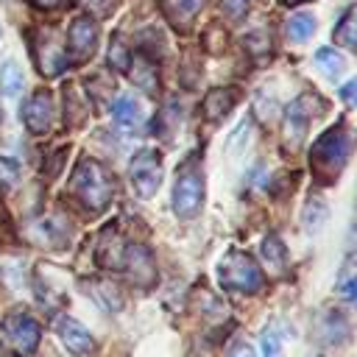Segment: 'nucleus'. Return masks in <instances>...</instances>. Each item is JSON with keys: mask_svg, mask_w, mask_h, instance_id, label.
<instances>
[{"mask_svg": "<svg viewBox=\"0 0 357 357\" xmlns=\"http://www.w3.org/2000/svg\"><path fill=\"white\" fill-rule=\"evenodd\" d=\"M324 321H326V324L321 326L324 340H326V343H343L346 335H349V324H346V318H343V315H335V312H326Z\"/></svg>", "mask_w": 357, "mask_h": 357, "instance_id": "5701e85b", "label": "nucleus"}, {"mask_svg": "<svg viewBox=\"0 0 357 357\" xmlns=\"http://www.w3.org/2000/svg\"><path fill=\"white\" fill-rule=\"evenodd\" d=\"M248 3H251V0H223V11H226L231 20H237V17H243V14H245Z\"/></svg>", "mask_w": 357, "mask_h": 357, "instance_id": "c85d7f7f", "label": "nucleus"}, {"mask_svg": "<svg viewBox=\"0 0 357 357\" xmlns=\"http://www.w3.org/2000/svg\"><path fill=\"white\" fill-rule=\"evenodd\" d=\"M36 61H39V70H42L45 75H59V73H64V67H67V56H64L59 39H56L50 31H45V33L39 36Z\"/></svg>", "mask_w": 357, "mask_h": 357, "instance_id": "f8f14e48", "label": "nucleus"}, {"mask_svg": "<svg viewBox=\"0 0 357 357\" xmlns=\"http://www.w3.org/2000/svg\"><path fill=\"white\" fill-rule=\"evenodd\" d=\"M128 64H131V53H128L126 42L120 36H114L112 45H109V67L117 70V73H123V70H128Z\"/></svg>", "mask_w": 357, "mask_h": 357, "instance_id": "b1692460", "label": "nucleus"}, {"mask_svg": "<svg viewBox=\"0 0 357 357\" xmlns=\"http://www.w3.org/2000/svg\"><path fill=\"white\" fill-rule=\"evenodd\" d=\"M312 31H315V17L312 14H293L290 20H287V36L293 39V42H307L310 36H312Z\"/></svg>", "mask_w": 357, "mask_h": 357, "instance_id": "4be33fe9", "label": "nucleus"}, {"mask_svg": "<svg viewBox=\"0 0 357 357\" xmlns=\"http://www.w3.org/2000/svg\"><path fill=\"white\" fill-rule=\"evenodd\" d=\"M70 0H33V6H39V8H45V11H50V8H61V6H67Z\"/></svg>", "mask_w": 357, "mask_h": 357, "instance_id": "7c9ffc66", "label": "nucleus"}, {"mask_svg": "<svg viewBox=\"0 0 357 357\" xmlns=\"http://www.w3.org/2000/svg\"><path fill=\"white\" fill-rule=\"evenodd\" d=\"M22 86H25V78H22L20 64L17 61H6L0 67V92L6 98H17L22 92Z\"/></svg>", "mask_w": 357, "mask_h": 357, "instance_id": "aec40b11", "label": "nucleus"}, {"mask_svg": "<svg viewBox=\"0 0 357 357\" xmlns=\"http://www.w3.org/2000/svg\"><path fill=\"white\" fill-rule=\"evenodd\" d=\"M310 95H301L298 100H293L290 106H287V112H284V145L290 148V151H296L301 142H304V137H307V126H310Z\"/></svg>", "mask_w": 357, "mask_h": 357, "instance_id": "9d476101", "label": "nucleus"}, {"mask_svg": "<svg viewBox=\"0 0 357 357\" xmlns=\"http://www.w3.org/2000/svg\"><path fill=\"white\" fill-rule=\"evenodd\" d=\"M351 145H354V134L346 126H335V128L324 131L315 139L312 153H310V165H312L315 176L321 181H332L343 170V165L349 162Z\"/></svg>", "mask_w": 357, "mask_h": 357, "instance_id": "f257e3e1", "label": "nucleus"}, {"mask_svg": "<svg viewBox=\"0 0 357 357\" xmlns=\"http://www.w3.org/2000/svg\"><path fill=\"white\" fill-rule=\"evenodd\" d=\"M284 6H298V3H304V0H282Z\"/></svg>", "mask_w": 357, "mask_h": 357, "instance_id": "473e14b6", "label": "nucleus"}, {"mask_svg": "<svg viewBox=\"0 0 357 357\" xmlns=\"http://www.w3.org/2000/svg\"><path fill=\"white\" fill-rule=\"evenodd\" d=\"M349 251L351 254H357V223L351 226V231H349Z\"/></svg>", "mask_w": 357, "mask_h": 357, "instance_id": "2f4dec72", "label": "nucleus"}, {"mask_svg": "<svg viewBox=\"0 0 357 357\" xmlns=\"http://www.w3.org/2000/svg\"><path fill=\"white\" fill-rule=\"evenodd\" d=\"M218 279H220L223 290H231V293H257L262 287V271L243 251H229L220 259Z\"/></svg>", "mask_w": 357, "mask_h": 357, "instance_id": "7ed1b4c3", "label": "nucleus"}, {"mask_svg": "<svg viewBox=\"0 0 357 357\" xmlns=\"http://www.w3.org/2000/svg\"><path fill=\"white\" fill-rule=\"evenodd\" d=\"M337 293H340V298H343V301H349V304H354V307H357V273L340 276Z\"/></svg>", "mask_w": 357, "mask_h": 357, "instance_id": "bb28decb", "label": "nucleus"}, {"mask_svg": "<svg viewBox=\"0 0 357 357\" xmlns=\"http://www.w3.org/2000/svg\"><path fill=\"white\" fill-rule=\"evenodd\" d=\"M340 100H343L346 106L357 109V78H351V81H346V84L340 86Z\"/></svg>", "mask_w": 357, "mask_h": 357, "instance_id": "cd10ccee", "label": "nucleus"}, {"mask_svg": "<svg viewBox=\"0 0 357 357\" xmlns=\"http://www.w3.org/2000/svg\"><path fill=\"white\" fill-rule=\"evenodd\" d=\"M112 117H114L117 128H123V131H137L139 123H142V109H139V103H137L131 95H120V98L112 103Z\"/></svg>", "mask_w": 357, "mask_h": 357, "instance_id": "dca6fc26", "label": "nucleus"}, {"mask_svg": "<svg viewBox=\"0 0 357 357\" xmlns=\"http://www.w3.org/2000/svg\"><path fill=\"white\" fill-rule=\"evenodd\" d=\"M159 8L176 31H190L198 11L204 8V0H159Z\"/></svg>", "mask_w": 357, "mask_h": 357, "instance_id": "ddd939ff", "label": "nucleus"}, {"mask_svg": "<svg viewBox=\"0 0 357 357\" xmlns=\"http://www.w3.org/2000/svg\"><path fill=\"white\" fill-rule=\"evenodd\" d=\"M17 178H20V165L8 156H0V184L11 187V184H17Z\"/></svg>", "mask_w": 357, "mask_h": 357, "instance_id": "a878e982", "label": "nucleus"}, {"mask_svg": "<svg viewBox=\"0 0 357 357\" xmlns=\"http://www.w3.org/2000/svg\"><path fill=\"white\" fill-rule=\"evenodd\" d=\"M22 120L31 134H47L53 126V95L47 89H36L22 103Z\"/></svg>", "mask_w": 357, "mask_h": 357, "instance_id": "6e6552de", "label": "nucleus"}, {"mask_svg": "<svg viewBox=\"0 0 357 357\" xmlns=\"http://www.w3.org/2000/svg\"><path fill=\"white\" fill-rule=\"evenodd\" d=\"M326 215H329L326 201L321 195H310V201L304 206V218H301L304 220V231L307 234H318L324 229V223H326Z\"/></svg>", "mask_w": 357, "mask_h": 357, "instance_id": "a211bd4d", "label": "nucleus"}, {"mask_svg": "<svg viewBox=\"0 0 357 357\" xmlns=\"http://www.w3.org/2000/svg\"><path fill=\"white\" fill-rule=\"evenodd\" d=\"M73 192L78 195V201L86 206V209H103L109 201H112V192H114V184H112V176L109 170L95 162V159H81L73 170Z\"/></svg>", "mask_w": 357, "mask_h": 357, "instance_id": "f03ea898", "label": "nucleus"}, {"mask_svg": "<svg viewBox=\"0 0 357 357\" xmlns=\"http://www.w3.org/2000/svg\"><path fill=\"white\" fill-rule=\"evenodd\" d=\"M95 45H98V25L92 17H78L73 20L70 25V33H67V50L73 56V61H86L92 53H95Z\"/></svg>", "mask_w": 357, "mask_h": 357, "instance_id": "1a4fd4ad", "label": "nucleus"}, {"mask_svg": "<svg viewBox=\"0 0 357 357\" xmlns=\"http://www.w3.org/2000/svg\"><path fill=\"white\" fill-rule=\"evenodd\" d=\"M120 271L128 273V279L139 287H151L156 279V268H153V257L145 245L128 243L123 248V259H120Z\"/></svg>", "mask_w": 357, "mask_h": 357, "instance_id": "0eeeda50", "label": "nucleus"}, {"mask_svg": "<svg viewBox=\"0 0 357 357\" xmlns=\"http://www.w3.org/2000/svg\"><path fill=\"white\" fill-rule=\"evenodd\" d=\"M56 332H59V340L64 343V349L78 354V357L89 354L95 349V337L89 335V329L84 324H78L75 318H70V315H61L56 321Z\"/></svg>", "mask_w": 357, "mask_h": 357, "instance_id": "9b49d317", "label": "nucleus"}, {"mask_svg": "<svg viewBox=\"0 0 357 357\" xmlns=\"http://www.w3.org/2000/svg\"><path fill=\"white\" fill-rule=\"evenodd\" d=\"M128 73H131V81L145 89V92H156V67L148 56H137L131 64H128Z\"/></svg>", "mask_w": 357, "mask_h": 357, "instance_id": "f3484780", "label": "nucleus"}, {"mask_svg": "<svg viewBox=\"0 0 357 357\" xmlns=\"http://www.w3.org/2000/svg\"><path fill=\"white\" fill-rule=\"evenodd\" d=\"M262 354L265 357H284V351H282V335L276 332V326H268L262 332Z\"/></svg>", "mask_w": 357, "mask_h": 357, "instance_id": "393cba45", "label": "nucleus"}, {"mask_svg": "<svg viewBox=\"0 0 357 357\" xmlns=\"http://www.w3.org/2000/svg\"><path fill=\"white\" fill-rule=\"evenodd\" d=\"M259 257H262V265L268 271V276H282L284 268H287V248L282 245V240L276 234H268L259 245Z\"/></svg>", "mask_w": 357, "mask_h": 357, "instance_id": "2eb2a0df", "label": "nucleus"}, {"mask_svg": "<svg viewBox=\"0 0 357 357\" xmlns=\"http://www.w3.org/2000/svg\"><path fill=\"white\" fill-rule=\"evenodd\" d=\"M89 3H92L95 8H100V6H103V0H89Z\"/></svg>", "mask_w": 357, "mask_h": 357, "instance_id": "72a5a7b5", "label": "nucleus"}, {"mask_svg": "<svg viewBox=\"0 0 357 357\" xmlns=\"http://www.w3.org/2000/svg\"><path fill=\"white\" fill-rule=\"evenodd\" d=\"M39 324L25 315V312H11L6 315L3 326H0V340L6 343L8 351H14L17 357H33L36 346H39Z\"/></svg>", "mask_w": 357, "mask_h": 357, "instance_id": "39448f33", "label": "nucleus"}, {"mask_svg": "<svg viewBox=\"0 0 357 357\" xmlns=\"http://www.w3.org/2000/svg\"><path fill=\"white\" fill-rule=\"evenodd\" d=\"M229 357H254V349H251L248 343H237V346L229 351Z\"/></svg>", "mask_w": 357, "mask_h": 357, "instance_id": "c756f323", "label": "nucleus"}, {"mask_svg": "<svg viewBox=\"0 0 357 357\" xmlns=\"http://www.w3.org/2000/svg\"><path fill=\"white\" fill-rule=\"evenodd\" d=\"M128 178H131V187L139 198H151L159 184H162V162H159V153L145 148L139 153H134L131 165H128Z\"/></svg>", "mask_w": 357, "mask_h": 357, "instance_id": "423d86ee", "label": "nucleus"}, {"mask_svg": "<svg viewBox=\"0 0 357 357\" xmlns=\"http://www.w3.org/2000/svg\"><path fill=\"white\" fill-rule=\"evenodd\" d=\"M332 36H335V42H337L340 47H357V8H349V11L337 20Z\"/></svg>", "mask_w": 357, "mask_h": 357, "instance_id": "6ab92c4d", "label": "nucleus"}, {"mask_svg": "<svg viewBox=\"0 0 357 357\" xmlns=\"http://www.w3.org/2000/svg\"><path fill=\"white\" fill-rule=\"evenodd\" d=\"M315 64H318V70L326 75V78H340L343 75V70H346V61H343V56L337 53V50H332V47H321L318 53H315Z\"/></svg>", "mask_w": 357, "mask_h": 357, "instance_id": "412c9836", "label": "nucleus"}, {"mask_svg": "<svg viewBox=\"0 0 357 357\" xmlns=\"http://www.w3.org/2000/svg\"><path fill=\"white\" fill-rule=\"evenodd\" d=\"M204 204V170L190 159L178 167L176 184H173V212L184 220H190Z\"/></svg>", "mask_w": 357, "mask_h": 357, "instance_id": "20e7f679", "label": "nucleus"}, {"mask_svg": "<svg viewBox=\"0 0 357 357\" xmlns=\"http://www.w3.org/2000/svg\"><path fill=\"white\" fill-rule=\"evenodd\" d=\"M237 98H240V92H237L234 86L209 89L206 98H204V117H206V120H220V117H226V114L234 109Z\"/></svg>", "mask_w": 357, "mask_h": 357, "instance_id": "4468645a", "label": "nucleus"}]
</instances>
